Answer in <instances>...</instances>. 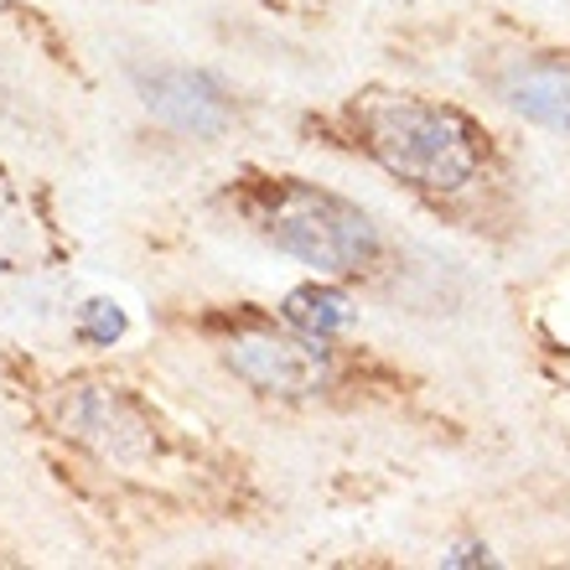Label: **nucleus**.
Masks as SVG:
<instances>
[{"label":"nucleus","instance_id":"1","mask_svg":"<svg viewBox=\"0 0 570 570\" xmlns=\"http://www.w3.org/2000/svg\"><path fill=\"white\" fill-rule=\"evenodd\" d=\"M0 415L83 540L136 556L187 534L281 524V488L239 435L213 425L136 358H52L0 343Z\"/></svg>","mask_w":570,"mask_h":570},{"label":"nucleus","instance_id":"2","mask_svg":"<svg viewBox=\"0 0 570 570\" xmlns=\"http://www.w3.org/2000/svg\"><path fill=\"white\" fill-rule=\"evenodd\" d=\"M291 136L384 177L415 213L488 255H513L534 234L519 140L456 94L358 78L353 89L296 109Z\"/></svg>","mask_w":570,"mask_h":570},{"label":"nucleus","instance_id":"3","mask_svg":"<svg viewBox=\"0 0 570 570\" xmlns=\"http://www.w3.org/2000/svg\"><path fill=\"white\" fill-rule=\"evenodd\" d=\"M156 332L197 347L249 405L281 421H390L462 446L472 425L425 368L353 332L306 327L281 301L181 296L156 306Z\"/></svg>","mask_w":570,"mask_h":570},{"label":"nucleus","instance_id":"4","mask_svg":"<svg viewBox=\"0 0 570 570\" xmlns=\"http://www.w3.org/2000/svg\"><path fill=\"white\" fill-rule=\"evenodd\" d=\"M203 208L275 259H291L301 275L343 285L353 296L394 301L421 275L410 244L368 203L296 166L234 161L203 193Z\"/></svg>","mask_w":570,"mask_h":570},{"label":"nucleus","instance_id":"5","mask_svg":"<svg viewBox=\"0 0 570 570\" xmlns=\"http://www.w3.org/2000/svg\"><path fill=\"white\" fill-rule=\"evenodd\" d=\"M435 37L451 73L493 115L570 150V31L482 6L441 21Z\"/></svg>","mask_w":570,"mask_h":570},{"label":"nucleus","instance_id":"6","mask_svg":"<svg viewBox=\"0 0 570 570\" xmlns=\"http://www.w3.org/2000/svg\"><path fill=\"white\" fill-rule=\"evenodd\" d=\"M130 94H136V105L146 109L150 125H161L166 136L177 140H197V146H224V140L244 136L255 120V99L208 62H136Z\"/></svg>","mask_w":570,"mask_h":570},{"label":"nucleus","instance_id":"7","mask_svg":"<svg viewBox=\"0 0 570 570\" xmlns=\"http://www.w3.org/2000/svg\"><path fill=\"white\" fill-rule=\"evenodd\" d=\"M68 259H73V239L58 213V193L0 156V271L52 275Z\"/></svg>","mask_w":570,"mask_h":570},{"label":"nucleus","instance_id":"8","mask_svg":"<svg viewBox=\"0 0 570 570\" xmlns=\"http://www.w3.org/2000/svg\"><path fill=\"white\" fill-rule=\"evenodd\" d=\"M519 327L540 379L570 394V265L550 271L540 285H529V296H519Z\"/></svg>","mask_w":570,"mask_h":570},{"label":"nucleus","instance_id":"9","mask_svg":"<svg viewBox=\"0 0 570 570\" xmlns=\"http://www.w3.org/2000/svg\"><path fill=\"white\" fill-rule=\"evenodd\" d=\"M16 52L6 42H0V120L6 125H37L42 115H37V99H31V89H27V78H21V68H16Z\"/></svg>","mask_w":570,"mask_h":570},{"label":"nucleus","instance_id":"10","mask_svg":"<svg viewBox=\"0 0 570 570\" xmlns=\"http://www.w3.org/2000/svg\"><path fill=\"white\" fill-rule=\"evenodd\" d=\"M27 566H31V550L0 524V570H27Z\"/></svg>","mask_w":570,"mask_h":570},{"label":"nucleus","instance_id":"11","mask_svg":"<svg viewBox=\"0 0 570 570\" xmlns=\"http://www.w3.org/2000/svg\"><path fill=\"white\" fill-rule=\"evenodd\" d=\"M130 6H161V0H130Z\"/></svg>","mask_w":570,"mask_h":570}]
</instances>
